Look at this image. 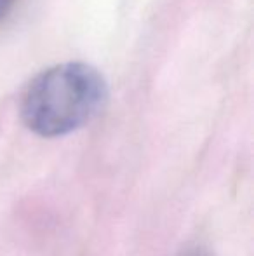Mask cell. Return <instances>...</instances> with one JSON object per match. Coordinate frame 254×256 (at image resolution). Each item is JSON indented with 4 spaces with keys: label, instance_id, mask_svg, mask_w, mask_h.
Masks as SVG:
<instances>
[{
    "label": "cell",
    "instance_id": "2",
    "mask_svg": "<svg viewBox=\"0 0 254 256\" xmlns=\"http://www.w3.org/2000/svg\"><path fill=\"white\" fill-rule=\"evenodd\" d=\"M16 0H0V21L7 16V12L10 10V7L14 6Z\"/></svg>",
    "mask_w": 254,
    "mask_h": 256
},
{
    "label": "cell",
    "instance_id": "1",
    "mask_svg": "<svg viewBox=\"0 0 254 256\" xmlns=\"http://www.w3.org/2000/svg\"><path fill=\"white\" fill-rule=\"evenodd\" d=\"M108 98L106 80L80 61L61 63L35 75L21 96L24 126L42 138H59L87 126Z\"/></svg>",
    "mask_w": 254,
    "mask_h": 256
},
{
    "label": "cell",
    "instance_id": "3",
    "mask_svg": "<svg viewBox=\"0 0 254 256\" xmlns=\"http://www.w3.org/2000/svg\"><path fill=\"white\" fill-rule=\"evenodd\" d=\"M188 256H204V254H200V253H195V254H188Z\"/></svg>",
    "mask_w": 254,
    "mask_h": 256
}]
</instances>
